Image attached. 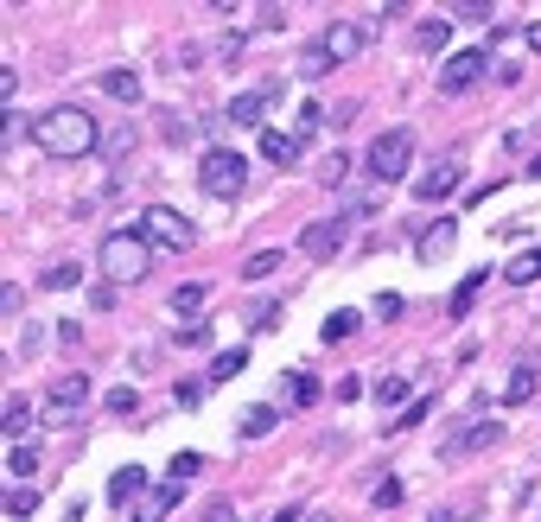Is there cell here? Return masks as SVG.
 I'll return each instance as SVG.
<instances>
[{"label":"cell","mask_w":541,"mask_h":522,"mask_svg":"<svg viewBox=\"0 0 541 522\" xmlns=\"http://www.w3.org/2000/svg\"><path fill=\"white\" fill-rule=\"evenodd\" d=\"M32 141H39L51 160H83V153L102 147V128H96L90 109H77V102H58V109L39 115V134H32Z\"/></svg>","instance_id":"1"},{"label":"cell","mask_w":541,"mask_h":522,"mask_svg":"<svg viewBox=\"0 0 541 522\" xmlns=\"http://www.w3.org/2000/svg\"><path fill=\"white\" fill-rule=\"evenodd\" d=\"M363 45H370V26H357V20H331L319 39L306 45L300 71H306V77H325V71H338V64H351Z\"/></svg>","instance_id":"2"},{"label":"cell","mask_w":541,"mask_h":522,"mask_svg":"<svg viewBox=\"0 0 541 522\" xmlns=\"http://www.w3.org/2000/svg\"><path fill=\"white\" fill-rule=\"evenodd\" d=\"M102 274L121 287V281H147V268H153V242L141 230H109L102 236Z\"/></svg>","instance_id":"3"},{"label":"cell","mask_w":541,"mask_h":522,"mask_svg":"<svg viewBox=\"0 0 541 522\" xmlns=\"http://www.w3.org/2000/svg\"><path fill=\"white\" fill-rule=\"evenodd\" d=\"M408 160H414V134L408 128H382L370 141V179H408Z\"/></svg>","instance_id":"4"},{"label":"cell","mask_w":541,"mask_h":522,"mask_svg":"<svg viewBox=\"0 0 541 522\" xmlns=\"http://www.w3.org/2000/svg\"><path fill=\"white\" fill-rule=\"evenodd\" d=\"M242 179H249V160H242V153H230V147H211V153H204L198 185L211 191V198H236Z\"/></svg>","instance_id":"5"},{"label":"cell","mask_w":541,"mask_h":522,"mask_svg":"<svg viewBox=\"0 0 541 522\" xmlns=\"http://www.w3.org/2000/svg\"><path fill=\"white\" fill-rule=\"evenodd\" d=\"M141 236H147V242H160V249H191V242H198V230H191V217L166 211V204H153V211L141 217Z\"/></svg>","instance_id":"6"},{"label":"cell","mask_w":541,"mask_h":522,"mask_svg":"<svg viewBox=\"0 0 541 522\" xmlns=\"http://www.w3.org/2000/svg\"><path fill=\"white\" fill-rule=\"evenodd\" d=\"M484 71H491V58H484V51H452V58L440 64V90H446V96H459V90H471V83H478Z\"/></svg>","instance_id":"7"},{"label":"cell","mask_w":541,"mask_h":522,"mask_svg":"<svg viewBox=\"0 0 541 522\" xmlns=\"http://www.w3.org/2000/svg\"><path fill=\"white\" fill-rule=\"evenodd\" d=\"M344 230H351V217H325V223H306V236H300V255L312 261H331L344 249Z\"/></svg>","instance_id":"8"},{"label":"cell","mask_w":541,"mask_h":522,"mask_svg":"<svg viewBox=\"0 0 541 522\" xmlns=\"http://www.w3.org/2000/svg\"><path fill=\"white\" fill-rule=\"evenodd\" d=\"M274 102H281V83H261V90H242L236 102H230V121H236V128H255V121H268V109H274Z\"/></svg>","instance_id":"9"},{"label":"cell","mask_w":541,"mask_h":522,"mask_svg":"<svg viewBox=\"0 0 541 522\" xmlns=\"http://www.w3.org/2000/svg\"><path fill=\"white\" fill-rule=\"evenodd\" d=\"M414 191H421L427 204H433V198H452V191H459V160H433L421 179H414Z\"/></svg>","instance_id":"10"},{"label":"cell","mask_w":541,"mask_h":522,"mask_svg":"<svg viewBox=\"0 0 541 522\" xmlns=\"http://www.w3.org/2000/svg\"><path fill=\"white\" fill-rule=\"evenodd\" d=\"M153 491V484H147V472H141V465H121V472L109 478V503H115V510H128V503H141Z\"/></svg>","instance_id":"11"},{"label":"cell","mask_w":541,"mask_h":522,"mask_svg":"<svg viewBox=\"0 0 541 522\" xmlns=\"http://www.w3.org/2000/svg\"><path fill=\"white\" fill-rule=\"evenodd\" d=\"M261 160H268V166H293V160H300V134H293V128H261Z\"/></svg>","instance_id":"12"},{"label":"cell","mask_w":541,"mask_h":522,"mask_svg":"<svg viewBox=\"0 0 541 522\" xmlns=\"http://www.w3.org/2000/svg\"><path fill=\"white\" fill-rule=\"evenodd\" d=\"M83 402H90V376H64V382H51L45 414H77Z\"/></svg>","instance_id":"13"},{"label":"cell","mask_w":541,"mask_h":522,"mask_svg":"<svg viewBox=\"0 0 541 522\" xmlns=\"http://www.w3.org/2000/svg\"><path fill=\"white\" fill-rule=\"evenodd\" d=\"M172 510H179V484H153V491L134 503V522H166Z\"/></svg>","instance_id":"14"},{"label":"cell","mask_w":541,"mask_h":522,"mask_svg":"<svg viewBox=\"0 0 541 522\" xmlns=\"http://www.w3.org/2000/svg\"><path fill=\"white\" fill-rule=\"evenodd\" d=\"M452 242H459V223H427V236H421V261H446V255H452Z\"/></svg>","instance_id":"15"},{"label":"cell","mask_w":541,"mask_h":522,"mask_svg":"<svg viewBox=\"0 0 541 522\" xmlns=\"http://www.w3.org/2000/svg\"><path fill=\"white\" fill-rule=\"evenodd\" d=\"M535 363H516V370H510V389H503V402H510V408H522V402H535Z\"/></svg>","instance_id":"16"},{"label":"cell","mask_w":541,"mask_h":522,"mask_svg":"<svg viewBox=\"0 0 541 522\" xmlns=\"http://www.w3.org/2000/svg\"><path fill=\"white\" fill-rule=\"evenodd\" d=\"M497 440H503V427H497V421H478V427L465 421V427H459V440H452L446 452H465V446H497Z\"/></svg>","instance_id":"17"},{"label":"cell","mask_w":541,"mask_h":522,"mask_svg":"<svg viewBox=\"0 0 541 522\" xmlns=\"http://www.w3.org/2000/svg\"><path fill=\"white\" fill-rule=\"evenodd\" d=\"M204 300H211V287H204V281H185V287H172V312H179V319H191V312H204Z\"/></svg>","instance_id":"18"},{"label":"cell","mask_w":541,"mask_h":522,"mask_svg":"<svg viewBox=\"0 0 541 522\" xmlns=\"http://www.w3.org/2000/svg\"><path fill=\"white\" fill-rule=\"evenodd\" d=\"M102 90H109L115 102H141V77L134 71H102Z\"/></svg>","instance_id":"19"},{"label":"cell","mask_w":541,"mask_h":522,"mask_svg":"<svg viewBox=\"0 0 541 522\" xmlns=\"http://www.w3.org/2000/svg\"><path fill=\"white\" fill-rule=\"evenodd\" d=\"M281 382H287V408H312V395H319V382H312L306 370H287Z\"/></svg>","instance_id":"20"},{"label":"cell","mask_w":541,"mask_h":522,"mask_svg":"<svg viewBox=\"0 0 541 522\" xmlns=\"http://www.w3.org/2000/svg\"><path fill=\"white\" fill-rule=\"evenodd\" d=\"M281 427V408H249L242 414V440H261V433H274Z\"/></svg>","instance_id":"21"},{"label":"cell","mask_w":541,"mask_h":522,"mask_svg":"<svg viewBox=\"0 0 541 522\" xmlns=\"http://www.w3.org/2000/svg\"><path fill=\"white\" fill-rule=\"evenodd\" d=\"M39 472V446H13L7 452V478H32Z\"/></svg>","instance_id":"22"},{"label":"cell","mask_w":541,"mask_h":522,"mask_svg":"<svg viewBox=\"0 0 541 522\" xmlns=\"http://www.w3.org/2000/svg\"><path fill=\"white\" fill-rule=\"evenodd\" d=\"M376 402L382 408H401V402H408V376H382L376 382Z\"/></svg>","instance_id":"23"},{"label":"cell","mask_w":541,"mask_h":522,"mask_svg":"<svg viewBox=\"0 0 541 522\" xmlns=\"http://www.w3.org/2000/svg\"><path fill=\"white\" fill-rule=\"evenodd\" d=\"M77 281H83V268H77V261H51L39 287H77Z\"/></svg>","instance_id":"24"},{"label":"cell","mask_w":541,"mask_h":522,"mask_svg":"<svg viewBox=\"0 0 541 522\" xmlns=\"http://www.w3.org/2000/svg\"><path fill=\"white\" fill-rule=\"evenodd\" d=\"M351 332H357V312H331V319H325V332H319V338H325V344H344V338H351Z\"/></svg>","instance_id":"25"},{"label":"cell","mask_w":541,"mask_h":522,"mask_svg":"<svg viewBox=\"0 0 541 522\" xmlns=\"http://www.w3.org/2000/svg\"><path fill=\"white\" fill-rule=\"evenodd\" d=\"M26 421H32L26 395H7V414H0V427H7V433H26Z\"/></svg>","instance_id":"26"},{"label":"cell","mask_w":541,"mask_h":522,"mask_svg":"<svg viewBox=\"0 0 541 522\" xmlns=\"http://www.w3.org/2000/svg\"><path fill=\"white\" fill-rule=\"evenodd\" d=\"M452 39V20H421V51H446Z\"/></svg>","instance_id":"27"},{"label":"cell","mask_w":541,"mask_h":522,"mask_svg":"<svg viewBox=\"0 0 541 522\" xmlns=\"http://www.w3.org/2000/svg\"><path fill=\"white\" fill-rule=\"evenodd\" d=\"M160 134H166V141H172V147H179V141H191V115H179V109H166V115H160Z\"/></svg>","instance_id":"28"},{"label":"cell","mask_w":541,"mask_h":522,"mask_svg":"<svg viewBox=\"0 0 541 522\" xmlns=\"http://www.w3.org/2000/svg\"><path fill=\"white\" fill-rule=\"evenodd\" d=\"M102 153H109V160L134 153V128H102Z\"/></svg>","instance_id":"29"},{"label":"cell","mask_w":541,"mask_h":522,"mask_svg":"<svg viewBox=\"0 0 541 522\" xmlns=\"http://www.w3.org/2000/svg\"><path fill=\"white\" fill-rule=\"evenodd\" d=\"M510 281H516V287H522V281H541V249H529V255L510 261Z\"/></svg>","instance_id":"30"},{"label":"cell","mask_w":541,"mask_h":522,"mask_svg":"<svg viewBox=\"0 0 541 522\" xmlns=\"http://www.w3.org/2000/svg\"><path fill=\"white\" fill-rule=\"evenodd\" d=\"M274 268H281V249H261V255H249V268H242V274H249V281H268Z\"/></svg>","instance_id":"31"},{"label":"cell","mask_w":541,"mask_h":522,"mask_svg":"<svg viewBox=\"0 0 541 522\" xmlns=\"http://www.w3.org/2000/svg\"><path fill=\"white\" fill-rule=\"evenodd\" d=\"M344 172H351V160H344V153H325V160H319V185H344Z\"/></svg>","instance_id":"32"},{"label":"cell","mask_w":541,"mask_h":522,"mask_svg":"<svg viewBox=\"0 0 541 522\" xmlns=\"http://www.w3.org/2000/svg\"><path fill=\"white\" fill-rule=\"evenodd\" d=\"M421 421H427V395H421V402H408V408H401L389 433H414V427H421Z\"/></svg>","instance_id":"33"},{"label":"cell","mask_w":541,"mask_h":522,"mask_svg":"<svg viewBox=\"0 0 541 522\" xmlns=\"http://www.w3.org/2000/svg\"><path fill=\"white\" fill-rule=\"evenodd\" d=\"M0 134H7V147H13L20 134H39V121H26V115H13V109H7V121H0Z\"/></svg>","instance_id":"34"},{"label":"cell","mask_w":541,"mask_h":522,"mask_svg":"<svg viewBox=\"0 0 541 522\" xmlns=\"http://www.w3.org/2000/svg\"><path fill=\"white\" fill-rule=\"evenodd\" d=\"M242 363H249L242 351H223V357H217V370H211V382H230V376H242Z\"/></svg>","instance_id":"35"},{"label":"cell","mask_w":541,"mask_h":522,"mask_svg":"<svg viewBox=\"0 0 541 522\" xmlns=\"http://www.w3.org/2000/svg\"><path fill=\"white\" fill-rule=\"evenodd\" d=\"M452 20H471V26H484V20H491V7H484V0H459V7H452Z\"/></svg>","instance_id":"36"},{"label":"cell","mask_w":541,"mask_h":522,"mask_svg":"<svg viewBox=\"0 0 541 522\" xmlns=\"http://www.w3.org/2000/svg\"><path fill=\"white\" fill-rule=\"evenodd\" d=\"M39 510V491H7V516H32Z\"/></svg>","instance_id":"37"},{"label":"cell","mask_w":541,"mask_h":522,"mask_svg":"<svg viewBox=\"0 0 541 522\" xmlns=\"http://www.w3.org/2000/svg\"><path fill=\"white\" fill-rule=\"evenodd\" d=\"M478 281H484V274H471V281L452 293V319H459V312H471V300H478Z\"/></svg>","instance_id":"38"},{"label":"cell","mask_w":541,"mask_h":522,"mask_svg":"<svg viewBox=\"0 0 541 522\" xmlns=\"http://www.w3.org/2000/svg\"><path fill=\"white\" fill-rule=\"evenodd\" d=\"M395 503H401V478H382L376 484V510H395Z\"/></svg>","instance_id":"39"},{"label":"cell","mask_w":541,"mask_h":522,"mask_svg":"<svg viewBox=\"0 0 541 522\" xmlns=\"http://www.w3.org/2000/svg\"><path fill=\"white\" fill-rule=\"evenodd\" d=\"M204 522H236V503L230 497H211V503H204Z\"/></svg>","instance_id":"40"},{"label":"cell","mask_w":541,"mask_h":522,"mask_svg":"<svg viewBox=\"0 0 541 522\" xmlns=\"http://www.w3.org/2000/svg\"><path fill=\"white\" fill-rule=\"evenodd\" d=\"M198 472H204L198 452H179V459H172V478H198Z\"/></svg>","instance_id":"41"},{"label":"cell","mask_w":541,"mask_h":522,"mask_svg":"<svg viewBox=\"0 0 541 522\" xmlns=\"http://www.w3.org/2000/svg\"><path fill=\"white\" fill-rule=\"evenodd\" d=\"M433 522H465V516L459 510H433Z\"/></svg>","instance_id":"42"},{"label":"cell","mask_w":541,"mask_h":522,"mask_svg":"<svg viewBox=\"0 0 541 522\" xmlns=\"http://www.w3.org/2000/svg\"><path fill=\"white\" fill-rule=\"evenodd\" d=\"M529 172H541V153H535V160H529Z\"/></svg>","instance_id":"43"},{"label":"cell","mask_w":541,"mask_h":522,"mask_svg":"<svg viewBox=\"0 0 541 522\" xmlns=\"http://www.w3.org/2000/svg\"><path fill=\"white\" fill-rule=\"evenodd\" d=\"M306 522H331V516H306Z\"/></svg>","instance_id":"44"},{"label":"cell","mask_w":541,"mask_h":522,"mask_svg":"<svg viewBox=\"0 0 541 522\" xmlns=\"http://www.w3.org/2000/svg\"><path fill=\"white\" fill-rule=\"evenodd\" d=\"M535 363H541V357H535Z\"/></svg>","instance_id":"45"}]
</instances>
